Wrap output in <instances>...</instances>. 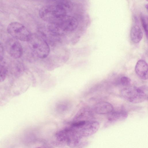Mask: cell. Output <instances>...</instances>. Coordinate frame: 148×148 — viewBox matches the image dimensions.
<instances>
[{
	"label": "cell",
	"instance_id": "6",
	"mask_svg": "<svg viewBox=\"0 0 148 148\" xmlns=\"http://www.w3.org/2000/svg\"><path fill=\"white\" fill-rule=\"evenodd\" d=\"M70 127L82 138L95 133L99 127V124L98 121L95 120H82L75 126Z\"/></svg>",
	"mask_w": 148,
	"mask_h": 148
},
{
	"label": "cell",
	"instance_id": "17",
	"mask_svg": "<svg viewBox=\"0 0 148 148\" xmlns=\"http://www.w3.org/2000/svg\"><path fill=\"white\" fill-rule=\"evenodd\" d=\"M4 53V48L2 43L0 42V56L3 55Z\"/></svg>",
	"mask_w": 148,
	"mask_h": 148
},
{
	"label": "cell",
	"instance_id": "12",
	"mask_svg": "<svg viewBox=\"0 0 148 148\" xmlns=\"http://www.w3.org/2000/svg\"><path fill=\"white\" fill-rule=\"evenodd\" d=\"M130 38L132 41L135 43L139 42L142 40L143 36L142 31L138 26H133L130 31Z\"/></svg>",
	"mask_w": 148,
	"mask_h": 148
},
{
	"label": "cell",
	"instance_id": "13",
	"mask_svg": "<svg viewBox=\"0 0 148 148\" xmlns=\"http://www.w3.org/2000/svg\"><path fill=\"white\" fill-rule=\"evenodd\" d=\"M54 3L60 6L67 12L71 10L72 8V4L70 1L67 0H57L54 1Z\"/></svg>",
	"mask_w": 148,
	"mask_h": 148
},
{
	"label": "cell",
	"instance_id": "10",
	"mask_svg": "<svg viewBox=\"0 0 148 148\" xmlns=\"http://www.w3.org/2000/svg\"><path fill=\"white\" fill-rule=\"evenodd\" d=\"M94 110L97 114H108L113 111L114 107L110 103L106 102H101L94 106Z\"/></svg>",
	"mask_w": 148,
	"mask_h": 148
},
{
	"label": "cell",
	"instance_id": "15",
	"mask_svg": "<svg viewBox=\"0 0 148 148\" xmlns=\"http://www.w3.org/2000/svg\"><path fill=\"white\" fill-rule=\"evenodd\" d=\"M140 19L142 25L145 31L147 38L148 36V16L146 15L141 14Z\"/></svg>",
	"mask_w": 148,
	"mask_h": 148
},
{
	"label": "cell",
	"instance_id": "14",
	"mask_svg": "<svg viewBox=\"0 0 148 148\" xmlns=\"http://www.w3.org/2000/svg\"><path fill=\"white\" fill-rule=\"evenodd\" d=\"M8 72L6 63L2 56H0V74L7 75Z\"/></svg>",
	"mask_w": 148,
	"mask_h": 148
},
{
	"label": "cell",
	"instance_id": "5",
	"mask_svg": "<svg viewBox=\"0 0 148 148\" xmlns=\"http://www.w3.org/2000/svg\"><path fill=\"white\" fill-rule=\"evenodd\" d=\"M121 95L125 99L133 103L142 102L146 100L147 96L143 88L135 86L123 89L121 91Z\"/></svg>",
	"mask_w": 148,
	"mask_h": 148
},
{
	"label": "cell",
	"instance_id": "11",
	"mask_svg": "<svg viewBox=\"0 0 148 148\" xmlns=\"http://www.w3.org/2000/svg\"><path fill=\"white\" fill-rule=\"evenodd\" d=\"M127 116V112L124 110L113 111L108 114V121L110 123L122 121L126 119Z\"/></svg>",
	"mask_w": 148,
	"mask_h": 148
},
{
	"label": "cell",
	"instance_id": "1",
	"mask_svg": "<svg viewBox=\"0 0 148 148\" xmlns=\"http://www.w3.org/2000/svg\"><path fill=\"white\" fill-rule=\"evenodd\" d=\"M78 25L77 20L74 16L66 15L56 22L49 23L48 29L54 36H62L74 31Z\"/></svg>",
	"mask_w": 148,
	"mask_h": 148
},
{
	"label": "cell",
	"instance_id": "3",
	"mask_svg": "<svg viewBox=\"0 0 148 148\" xmlns=\"http://www.w3.org/2000/svg\"><path fill=\"white\" fill-rule=\"evenodd\" d=\"M29 47L36 56L40 58H44L49 55L50 49L45 40L36 34H32L28 41Z\"/></svg>",
	"mask_w": 148,
	"mask_h": 148
},
{
	"label": "cell",
	"instance_id": "16",
	"mask_svg": "<svg viewBox=\"0 0 148 148\" xmlns=\"http://www.w3.org/2000/svg\"><path fill=\"white\" fill-rule=\"evenodd\" d=\"M120 83L121 85L124 86H129L131 84V79L127 76H123L120 79Z\"/></svg>",
	"mask_w": 148,
	"mask_h": 148
},
{
	"label": "cell",
	"instance_id": "8",
	"mask_svg": "<svg viewBox=\"0 0 148 148\" xmlns=\"http://www.w3.org/2000/svg\"><path fill=\"white\" fill-rule=\"evenodd\" d=\"M5 48L9 55L14 58H20L23 54L21 45L15 39L10 38L5 43Z\"/></svg>",
	"mask_w": 148,
	"mask_h": 148
},
{
	"label": "cell",
	"instance_id": "18",
	"mask_svg": "<svg viewBox=\"0 0 148 148\" xmlns=\"http://www.w3.org/2000/svg\"><path fill=\"white\" fill-rule=\"evenodd\" d=\"M6 75L0 74V82H3L5 79Z\"/></svg>",
	"mask_w": 148,
	"mask_h": 148
},
{
	"label": "cell",
	"instance_id": "4",
	"mask_svg": "<svg viewBox=\"0 0 148 148\" xmlns=\"http://www.w3.org/2000/svg\"><path fill=\"white\" fill-rule=\"evenodd\" d=\"M55 137L58 142L65 143L71 147H75L78 145L82 138L70 127L58 132L55 134Z\"/></svg>",
	"mask_w": 148,
	"mask_h": 148
},
{
	"label": "cell",
	"instance_id": "9",
	"mask_svg": "<svg viewBox=\"0 0 148 148\" xmlns=\"http://www.w3.org/2000/svg\"><path fill=\"white\" fill-rule=\"evenodd\" d=\"M135 71L138 77L140 79L146 80L148 79V65L144 60H140L137 62Z\"/></svg>",
	"mask_w": 148,
	"mask_h": 148
},
{
	"label": "cell",
	"instance_id": "7",
	"mask_svg": "<svg viewBox=\"0 0 148 148\" xmlns=\"http://www.w3.org/2000/svg\"><path fill=\"white\" fill-rule=\"evenodd\" d=\"M8 33L14 38L28 42L32 34L23 24L18 22L10 23L7 27Z\"/></svg>",
	"mask_w": 148,
	"mask_h": 148
},
{
	"label": "cell",
	"instance_id": "2",
	"mask_svg": "<svg viewBox=\"0 0 148 148\" xmlns=\"http://www.w3.org/2000/svg\"><path fill=\"white\" fill-rule=\"evenodd\" d=\"M67 11L54 3L53 4L44 6L39 12L40 18L49 23L56 22L67 15Z\"/></svg>",
	"mask_w": 148,
	"mask_h": 148
},
{
	"label": "cell",
	"instance_id": "19",
	"mask_svg": "<svg viewBox=\"0 0 148 148\" xmlns=\"http://www.w3.org/2000/svg\"><path fill=\"white\" fill-rule=\"evenodd\" d=\"M37 148H51L50 147L46 146H43L38 147Z\"/></svg>",
	"mask_w": 148,
	"mask_h": 148
}]
</instances>
